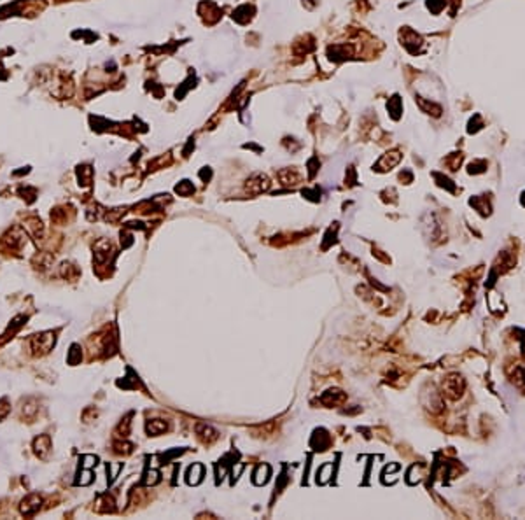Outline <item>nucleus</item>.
<instances>
[{"label": "nucleus", "mask_w": 525, "mask_h": 520, "mask_svg": "<svg viewBox=\"0 0 525 520\" xmlns=\"http://www.w3.org/2000/svg\"><path fill=\"white\" fill-rule=\"evenodd\" d=\"M175 191L179 193V195H189V193L194 191V188L191 186V182H189V180H182V182L175 188Z\"/></svg>", "instance_id": "dca6fc26"}, {"label": "nucleus", "mask_w": 525, "mask_h": 520, "mask_svg": "<svg viewBox=\"0 0 525 520\" xmlns=\"http://www.w3.org/2000/svg\"><path fill=\"white\" fill-rule=\"evenodd\" d=\"M401 160V154L399 151H392V153H387L380 158V161L376 163V170H390L392 166H396Z\"/></svg>", "instance_id": "0eeeda50"}, {"label": "nucleus", "mask_w": 525, "mask_h": 520, "mask_svg": "<svg viewBox=\"0 0 525 520\" xmlns=\"http://www.w3.org/2000/svg\"><path fill=\"white\" fill-rule=\"evenodd\" d=\"M485 168H487V163H485V161L471 163V165H469V174H481V172L485 170Z\"/></svg>", "instance_id": "a211bd4d"}, {"label": "nucleus", "mask_w": 525, "mask_h": 520, "mask_svg": "<svg viewBox=\"0 0 525 520\" xmlns=\"http://www.w3.org/2000/svg\"><path fill=\"white\" fill-rule=\"evenodd\" d=\"M481 126H483V123H481L480 114H474V116H472V119L469 121L468 131H469V133H476V131L480 130Z\"/></svg>", "instance_id": "2eb2a0df"}, {"label": "nucleus", "mask_w": 525, "mask_h": 520, "mask_svg": "<svg viewBox=\"0 0 525 520\" xmlns=\"http://www.w3.org/2000/svg\"><path fill=\"white\" fill-rule=\"evenodd\" d=\"M401 40H402V46L408 49V53H411V54H419V53H422V49H424V39L420 37L417 32L410 30V28H404V30L401 32Z\"/></svg>", "instance_id": "f257e3e1"}, {"label": "nucleus", "mask_w": 525, "mask_h": 520, "mask_svg": "<svg viewBox=\"0 0 525 520\" xmlns=\"http://www.w3.org/2000/svg\"><path fill=\"white\" fill-rule=\"evenodd\" d=\"M270 188V179L264 174H256L247 180V189L250 193H261Z\"/></svg>", "instance_id": "39448f33"}, {"label": "nucleus", "mask_w": 525, "mask_h": 520, "mask_svg": "<svg viewBox=\"0 0 525 520\" xmlns=\"http://www.w3.org/2000/svg\"><path fill=\"white\" fill-rule=\"evenodd\" d=\"M387 109H389V114H390V118H392V119L401 118L402 104H401V98H399V95H394L392 98H389V102H387Z\"/></svg>", "instance_id": "9b49d317"}, {"label": "nucleus", "mask_w": 525, "mask_h": 520, "mask_svg": "<svg viewBox=\"0 0 525 520\" xmlns=\"http://www.w3.org/2000/svg\"><path fill=\"white\" fill-rule=\"evenodd\" d=\"M415 100H417V104H419V107L424 110V112L433 114L434 118H439V116H441V107H439L438 104H433V102L425 100V98H422V96H417Z\"/></svg>", "instance_id": "1a4fd4ad"}, {"label": "nucleus", "mask_w": 525, "mask_h": 520, "mask_svg": "<svg viewBox=\"0 0 525 520\" xmlns=\"http://www.w3.org/2000/svg\"><path fill=\"white\" fill-rule=\"evenodd\" d=\"M425 4H427V9L433 14H439L441 13V9L446 5V0H427Z\"/></svg>", "instance_id": "ddd939ff"}, {"label": "nucleus", "mask_w": 525, "mask_h": 520, "mask_svg": "<svg viewBox=\"0 0 525 520\" xmlns=\"http://www.w3.org/2000/svg\"><path fill=\"white\" fill-rule=\"evenodd\" d=\"M34 448H35V454L39 455V457H46V454H48L49 448H51V438L46 436V434L35 438Z\"/></svg>", "instance_id": "9d476101"}, {"label": "nucleus", "mask_w": 525, "mask_h": 520, "mask_svg": "<svg viewBox=\"0 0 525 520\" xmlns=\"http://www.w3.org/2000/svg\"><path fill=\"white\" fill-rule=\"evenodd\" d=\"M40 503H42V499L39 498V496H28V498L25 499L21 503V506H19V510H21L23 515H34L37 510L40 508Z\"/></svg>", "instance_id": "6e6552de"}, {"label": "nucleus", "mask_w": 525, "mask_h": 520, "mask_svg": "<svg viewBox=\"0 0 525 520\" xmlns=\"http://www.w3.org/2000/svg\"><path fill=\"white\" fill-rule=\"evenodd\" d=\"M95 463H96V457H93V455H86V457H84L83 466H84V468H89V466H93Z\"/></svg>", "instance_id": "aec40b11"}, {"label": "nucleus", "mask_w": 525, "mask_h": 520, "mask_svg": "<svg viewBox=\"0 0 525 520\" xmlns=\"http://www.w3.org/2000/svg\"><path fill=\"white\" fill-rule=\"evenodd\" d=\"M191 81H194V75H189L188 81H186V83H182V86L177 90V93H175V96H177V98H182V96L186 95V91L191 88Z\"/></svg>", "instance_id": "f3484780"}, {"label": "nucleus", "mask_w": 525, "mask_h": 520, "mask_svg": "<svg viewBox=\"0 0 525 520\" xmlns=\"http://www.w3.org/2000/svg\"><path fill=\"white\" fill-rule=\"evenodd\" d=\"M352 56H354V48L350 44H332L328 48V58L334 63H341Z\"/></svg>", "instance_id": "f03ea898"}, {"label": "nucleus", "mask_w": 525, "mask_h": 520, "mask_svg": "<svg viewBox=\"0 0 525 520\" xmlns=\"http://www.w3.org/2000/svg\"><path fill=\"white\" fill-rule=\"evenodd\" d=\"M26 228H28V232L32 233V235L35 236V238H39V236H42V223H40L39 219H30L28 223H26Z\"/></svg>", "instance_id": "f8f14e48"}, {"label": "nucleus", "mask_w": 525, "mask_h": 520, "mask_svg": "<svg viewBox=\"0 0 525 520\" xmlns=\"http://www.w3.org/2000/svg\"><path fill=\"white\" fill-rule=\"evenodd\" d=\"M198 13L203 16L205 23H209V25H214L215 21H219V18H221V9L214 2H210V0H207V2L203 0L201 2L200 7H198Z\"/></svg>", "instance_id": "7ed1b4c3"}, {"label": "nucleus", "mask_w": 525, "mask_h": 520, "mask_svg": "<svg viewBox=\"0 0 525 520\" xmlns=\"http://www.w3.org/2000/svg\"><path fill=\"white\" fill-rule=\"evenodd\" d=\"M52 343H54V335L52 333H42V335H37V337L32 338V349L35 352H40V354L48 352L52 347Z\"/></svg>", "instance_id": "20e7f679"}, {"label": "nucleus", "mask_w": 525, "mask_h": 520, "mask_svg": "<svg viewBox=\"0 0 525 520\" xmlns=\"http://www.w3.org/2000/svg\"><path fill=\"white\" fill-rule=\"evenodd\" d=\"M9 413V405L7 401H0V419H4Z\"/></svg>", "instance_id": "6ab92c4d"}, {"label": "nucleus", "mask_w": 525, "mask_h": 520, "mask_svg": "<svg viewBox=\"0 0 525 520\" xmlns=\"http://www.w3.org/2000/svg\"><path fill=\"white\" fill-rule=\"evenodd\" d=\"M165 429H166V424H165V422H161V420H153V422H149V424H147V431L151 434L163 433Z\"/></svg>", "instance_id": "4468645a"}, {"label": "nucleus", "mask_w": 525, "mask_h": 520, "mask_svg": "<svg viewBox=\"0 0 525 520\" xmlns=\"http://www.w3.org/2000/svg\"><path fill=\"white\" fill-rule=\"evenodd\" d=\"M254 13H256L254 5L244 4V5H240V7H236L235 11H233V19H235L236 23H240V25H245V23H249L250 19H252Z\"/></svg>", "instance_id": "423d86ee"}]
</instances>
